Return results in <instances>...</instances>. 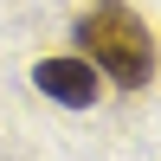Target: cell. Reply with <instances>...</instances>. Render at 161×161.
Segmentation results:
<instances>
[{
	"instance_id": "obj_1",
	"label": "cell",
	"mask_w": 161,
	"mask_h": 161,
	"mask_svg": "<svg viewBox=\"0 0 161 161\" xmlns=\"http://www.w3.org/2000/svg\"><path fill=\"white\" fill-rule=\"evenodd\" d=\"M77 45H84V58L97 64L110 84H123V90H142L155 77V39H148V26H142L123 0H97V7L77 19Z\"/></svg>"
},
{
	"instance_id": "obj_2",
	"label": "cell",
	"mask_w": 161,
	"mask_h": 161,
	"mask_svg": "<svg viewBox=\"0 0 161 161\" xmlns=\"http://www.w3.org/2000/svg\"><path fill=\"white\" fill-rule=\"evenodd\" d=\"M32 84L45 90L52 103H64V110H90V103H97V77H90V58H39Z\"/></svg>"
}]
</instances>
